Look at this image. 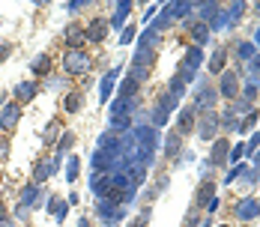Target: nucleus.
Masks as SVG:
<instances>
[{
    "label": "nucleus",
    "instance_id": "nucleus-39",
    "mask_svg": "<svg viewBox=\"0 0 260 227\" xmlns=\"http://www.w3.org/2000/svg\"><path fill=\"white\" fill-rule=\"evenodd\" d=\"M213 24H216V30H219V27H228V24H231V15H228V12H219V18H216Z\"/></svg>",
    "mask_w": 260,
    "mask_h": 227
},
{
    "label": "nucleus",
    "instance_id": "nucleus-38",
    "mask_svg": "<svg viewBox=\"0 0 260 227\" xmlns=\"http://www.w3.org/2000/svg\"><path fill=\"white\" fill-rule=\"evenodd\" d=\"M243 9H246V3H243V0H240V3H234V6H231V12H228V15H231V21H237V18L243 15Z\"/></svg>",
    "mask_w": 260,
    "mask_h": 227
},
{
    "label": "nucleus",
    "instance_id": "nucleus-16",
    "mask_svg": "<svg viewBox=\"0 0 260 227\" xmlns=\"http://www.w3.org/2000/svg\"><path fill=\"white\" fill-rule=\"evenodd\" d=\"M15 96H18V102H30V99L36 96V84H33V81H21V84L15 87Z\"/></svg>",
    "mask_w": 260,
    "mask_h": 227
},
{
    "label": "nucleus",
    "instance_id": "nucleus-1",
    "mask_svg": "<svg viewBox=\"0 0 260 227\" xmlns=\"http://www.w3.org/2000/svg\"><path fill=\"white\" fill-rule=\"evenodd\" d=\"M90 66H93V60H90V54H84L81 48H69L66 57H63V69H66L69 75H84V72H90Z\"/></svg>",
    "mask_w": 260,
    "mask_h": 227
},
{
    "label": "nucleus",
    "instance_id": "nucleus-3",
    "mask_svg": "<svg viewBox=\"0 0 260 227\" xmlns=\"http://www.w3.org/2000/svg\"><path fill=\"white\" fill-rule=\"evenodd\" d=\"M177 102H180L177 96L165 93V96H162V102H159V108L153 111V126H165V123H168V114L177 108Z\"/></svg>",
    "mask_w": 260,
    "mask_h": 227
},
{
    "label": "nucleus",
    "instance_id": "nucleus-47",
    "mask_svg": "<svg viewBox=\"0 0 260 227\" xmlns=\"http://www.w3.org/2000/svg\"><path fill=\"white\" fill-rule=\"evenodd\" d=\"M198 225H201V222H198L195 216H189V222H186V227H198Z\"/></svg>",
    "mask_w": 260,
    "mask_h": 227
},
{
    "label": "nucleus",
    "instance_id": "nucleus-54",
    "mask_svg": "<svg viewBox=\"0 0 260 227\" xmlns=\"http://www.w3.org/2000/svg\"><path fill=\"white\" fill-rule=\"evenodd\" d=\"M258 165H260V153H258Z\"/></svg>",
    "mask_w": 260,
    "mask_h": 227
},
{
    "label": "nucleus",
    "instance_id": "nucleus-30",
    "mask_svg": "<svg viewBox=\"0 0 260 227\" xmlns=\"http://www.w3.org/2000/svg\"><path fill=\"white\" fill-rule=\"evenodd\" d=\"M84 39H87V36H84V33L78 30V27H69V33H66V42H69V45H75V48H78V45H81Z\"/></svg>",
    "mask_w": 260,
    "mask_h": 227
},
{
    "label": "nucleus",
    "instance_id": "nucleus-51",
    "mask_svg": "<svg viewBox=\"0 0 260 227\" xmlns=\"http://www.w3.org/2000/svg\"><path fill=\"white\" fill-rule=\"evenodd\" d=\"M3 213H6V207H3V198H0V216H3Z\"/></svg>",
    "mask_w": 260,
    "mask_h": 227
},
{
    "label": "nucleus",
    "instance_id": "nucleus-21",
    "mask_svg": "<svg viewBox=\"0 0 260 227\" xmlns=\"http://www.w3.org/2000/svg\"><path fill=\"white\" fill-rule=\"evenodd\" d=\"M201 60H204V57H201V48H189V51H186V60H183V66H189V69H195V72H198Z\"/></svg>",
    "mask_w": 260,
    "mask_h": 227
},
{
    "label": "nucleus",
    "instance_id": "nucleus-17",
    "mask_svg": "<svg viewBox=\"0 0 260 227\" xmlns=\"http://www.w3.org/2000/svg\"><path fill=\"white\" fill-rule=\"evenodd\" d=\"M171 6V18H183V15H189L198 3H192V0H180V3H168Z\"/></svg>",
    "mask_w": 260,
    "mask_h": 227
},
{
    "label": "nucleus",
    "instance_id": "nucleus-46",
    "mask_svg": "<svg viewBox=\"0 0 260 227\" xmlns=\"http://www.w3.org/2000/svg\"><path fill=\"white\" fill-rule=\"evenodd\" d=\"M81 6H87V0H72L69 3V9H81Z\"/></svg>",
    "mask_w": 260,
    "mask_h": 227
},
{
    "label": "nucleus",
    "instance_id": "nucleus-10",
    "mask_svg": "<svg viewBox=\"0 0 260 227\" xmlns=\"http://www.w3.org/2000/svg\"><path fill=\"white\" fill-rule=\"evenodd\" d=\"M57 159H60V153H57ZM57 159H51V162H39V165H36V171H33V180H36V183H45V180L54 174Z\"/></svg>",
    "mask_w": 260,
    "mask_h": 227
},
{
    "label": "nucleus",
    "instance_id": "nucleus-7",
    "mask_svg": "<svg viewBox=\"0 0 260 227\" xmlns=\"http://www.w3.org/2000/svg\"><path fill=\"white\" fill-rule=\"evenodd\" d=\"M237 216H240V222H252L255 216H260V204L258 198H246L240 207H237Z\"/></svg>",
    "mask_w": 260,
    "mask_h": 227
},
{
    "label": "nucleus",
    "instance_id": "nucleus-22",
    "mask_svg": "<svg viewBox=\"0 0 260 227\" xmlns=\"http://www.w3.org/2000/svg\"><path fill=\"white\" fill-rule=\"evenodd\" d=\"M138 87H141V84H138L135 78H126V81H123V87H120V99H126V102H129V99L138 93Z\"/></svg>",
    "mask_w": 260,
    "mask_h": 227
},
{
    "label": "nucleus",
    "instance_id": "nucleus-32",
    "mask_svg": "<svg viewBox=\"0 0 260 227\" xmlns=\"http://www.w3.org/2000/svg\"><path fill=\"white\" fill-rule=\"evenodd\" d=\"M165 150H168V156H177V153H180V135H177V132H174V135H168Z\"/></svg>",
    "mask_w": 260,
    "mask_h": 227
},
{
    "label": "nucleus",
    "instance_id": "nucleus-24",
    "mask_svg": "<svg viewBox=\"0 0 260 227\" xmlns=\"http://www.w3.org/2000/svg\"><path fill=\"white\" fill-rule=\"evenodd\" d=\"M114 147H120V138H117V132H105V135L99 138V150H114Z\"/></svg>",
    "mask_w": 260,
    "mask_h": 227
},
{
    "label": "nucleus",
    "instance_id": "nucleus-43",
    "mask_svg": "<svg viewBox=\"0 0 260 227\" xmlns=\"http://www.w3.org/2000/svg\"><path fill=\"white\" fill-rule=\"evenodd\" d=\"M147 219H150V213H141V219H138V222H132L129 227H147Z\"/></svg>",
    "mask_w": 260,
    "mask_h": 227
},
{
    "label": "nucleus",
    "instance_id": "nucleus-27",
    "mask_svg": "<svg viewBox=\"0 0 260 227\" xmlns=\"http://www.w3.org/2000/svg\"><path fill=\"white\" fill-rule=\"evenodd\" d=\"M192 36H195L198 45H204V42L210 39V27H207V24H195V27H192Z\"/></svg>",
    "mask_w": 260,
    "mask_h": 227
},
{
    "label": "nucleus",
    "instance_id": "nucleus-44",
    "mask_svg": "<svg viewBox=\"0 0 260 227\" xmlns=\"http://www.w3.org/2000/svg\"><path fill=\"white\" fill-rule=\"evenodd\" d=\"M237 174H246V168H243V165H240V168H234V171L228 174V183H234V180H237Z\"/></svg>",
    "mask_w": 260,
    "mask_h": 227
},
{
    "label": "nucleus",
    "instance_id": "nucleus-53",
    "mask_svg": "<svg viewBox=\"0 0 260 227\" xmlns=\"http://www.w3.org/2000/svg\"><path fill=\"white\" fill-rule=\"evenodd\" d=\"M255 69H260V60H258V63H255Z\"/></svg>",
    "mask_w": 260,
    "mask_h": 227
},
{
    "label": "nucleus",
    "instance_id": "nucleus-18",
    "mask_svg": "<svg viewBox=\"0 0 260 227\" xmlns=\"http://www.w3.org/2000/svg\"><path fill=\"white\" fill-rule=\"evenodd\" d=\"M129 12H132V3H129V0L117 3V12H114V18H111V27H120V24L129 18Z\"/></svg>",
    "mask_w": 260,
    "mask_h": 227
},
{
    "label": "nucleus",
    "instance_id": "nucleus-50",
    "mask_svg": "<svg viewBox=\"0 0 260 227\" xmlns=\"http://www.w3.org/2000/svg\"><path fill=\"white\" fill-rule=\"evenodd\" d=\"M78 227H90V222H87V219H81V222H78Z\"/></svg>",
    "mask_w": 260,
    "mask_h": 227
},
{
    "label": "nucleus",
    "instance_id": "nucleus-25",
    "mask_svg": "<svg viewBox=\"0 0 260 227\" xmlns=\"http://www.w3.org/2000/svg\"><path fill=\"white\" fill-rule=\"evenodd\" d=\"M198 6H201V18L204 21H216L219 18V6L216 3H198Z\"/></svg>",
    "mask_w": 260,
    "mask_h": 227
},
{
    "label": "nucleus",
    "instance_id": "nucleus-42",
    "mask_svg": "<svg viewBox=\"0 0 260 227\" xmlns=\"http://www.w3.org/2000/svg\"><path fill=\"white\" fill-rule=\"evenodd\" d=\"M260 147V132L258 135H255V138H252V144H249V147H246V153H255V150H258Z\"/></svg>",
    "mask_w": 260,
    "mask_h": 227
},
{
    "label": "nucleus",
    "instance_id": "nucleus-23",
    "mask_svg": "<svg viewBox=\"0 0 260 227\" xmlns=\"http://www.w3.org/2000/svg\"><path fill=\"white\" fill-rule=\"evenodd\" d=\"M81 102H84L81 93H69V96L63 99V108H66L69 114H75V111H81Z\"/></svg>",
    "mask_w": 260,
    "mask_h": 227
},
{
    "label": "nucleus",
    "instance_id": "nucleus-37",
    "mask_svg": "<svg viewBox=\"0 0 260 227\" xmlns=\"http://www.w3.org/2000/svg\"><path fill=\"white\" fill-rule=\"evenodd\" d=\"M57 126H60L57 120H51V123H48V129H45V141H48V144H51V141L57 138Z\"/></svg>",
    "mask_w": 260,
    "mask_h": 227
},
{
    "label": "nucleus",
    "instance_id": "nucleus-45",
    "mask_svg": "<svg viewBox=\"0 0 260 227\" xmlns=\"http://www.w3.org/2000/svg\"><path fill=\"white\" fill-rule=\"evenodd\" d=\"M6 57H9V45H3V42H0V63H3Z\"/></svg>",
    "mask_w": 260,
    "mask_h": 227
},
{
    "label": "nucleus",
    "instance_id": "nucleus-41",
    "mask_svg": "<svg viewBox=\"0 0 260 227\" xmlns=\"http://www.w3.org/2000/svg\"><path fill=\"white\" fill-rule=\"evenodd\" d=\"M132 39H135V27H126V30H123V36H120V42L126 45V42H132Z\"/></svg>",
    "mask_w": 260,
    "mask_h": 227
},
{
    "label": "nucleus",
    "instance_id": "nucleus-55",
    "mask_svg": "<svg viewBox=\"0 0 260 227\" xmlns=\"http://www.w3.org/2000/svg\"><path fill=\"white\" fill-rule=\"evenodd\" d=\"M258 12H260V3H258Z\"/></svg>",
    "mask_w": 260,
    "mask_h": 227
},
{
    "label": "nucleus",
    "instance_id": "nucleus-14",
    "mask_svg": "<svg viewBox=\"0 0 260 227\" xmlns=\"http://www.w3.org/2000/svg\"><path fill=\"white\" fill-rule=\"evenodd\" d=\"M228 156H231V144L219 138V141H216V147H213V162H216V165H225V162H228Z\"/></svg>",
    "mask_w": 260,
    "mask_h": 227
},
{
    "label": "nucleus",
    "instance_id": "nucleus-57",
    "mask_svg": "<svg viewBox=\"0 0 260 227\" xmlns=\"http://www.w3.org/2000/svg\"><path fill=\"white\" fill-rule=\"evenodd\" d=\"M0 180H3V177H0Z\"/></svg>",
    "mask_w": 260,
    "mask_h": 227
},
{
    "label": "nucleus",
    "instance_id": "nucleus-49",
    "mask_svg": "<svg viewBox=\"0 0 260 227\" xmlns=\"http://www.w3.org/2000/svg\"><path fill=\"white\" fill-rule=\"evenodd\" d=\"M0 227H12V222H9V219H3V216H0Z\"/></svg>",
    "mask_w": 260,
    "mask_h": 227
},
{
    "label": "nucleus",
    "instance_id": "nucleus-33",
    "mask_svg": "<svg viewBox=\"0 0 260 227\" xmlns=\"http://www.w3.org/2000/svg\"><path fill=\"white\" fill-rule=\"evenodd\" d=\"M78 168H81V162H78V159L72 156V159L66 162V180H69V183H72V180L78 177Z\"/></svg>",
    "mask_w": 260,
    "mask_h": 227
},
{
    "label": "nucleus",
    "instance_id": "nucleus-35",
    "mask_svg": "<svg viewBox=\"0 0 260 227\" xmlns=\"http://www.w3.org/2000/svg\"><path fill=\"white\" fill-rule=\"evenodd\" d=\"M252 54H255V45L243 42V45H240V60H252Z\"/></svg>",
    "mask_w": 260,
    "mask_h": 227
},
{
    "label": "nucleus",
    "instance_id": "nucleus-13",
    "mask_svg": "<svg viewBox=\"0 0 260 227\" xmlns=\"http://www.w3.org/2000/svg\"><path fill=\"white\" fill-rule=\"evenodd\" d=\"M213 102H216V90L213 87H204L201 90V96H198V111H213Z\"/></svg>",
    "mask_w": 260,
    "mask_h": 227
},
{
    "label": "nucleus",
    "instance_id": "nucleus-31",
    "mask_svg": "<svg viewBox=\"0 0 260 227\" xmlns=\"http://www.w3.org/2000/svg\"><path fill=\"white\" fill-rule=\"evenodd\" d=\"M129 129V114L123 117H111V132H126Z\"/></svg>",
    "mask_w": 260,
    "mask_h": 227
},
{
    "label": "nucleus",
    "instance_id": "nucleus-29",
    "mask_svg": "<svg viewBox=\"0 0 260 227\" xmlns=\"http://www.w3.org/2000/svg\"><path fill=\"white\" fill-rule=\"evenodd\" d=\"M225 60H228V57H225V51H216V54H213V60H210V72H213V75H216V72H222V69H225Z\"/></svg>",
    "mask_w": 260,
    "mask_h": 227
},
{
    "label": "nucleus",
    "instance_id": "nucleus-48",
    "mask_svg": "<svg viewBox=\"0 0 260 227\" xmlns=\"http://www.w3.org/2000/svg\"><path fill=\"white\" fill-rule=\"evenodd\" d=\"M6 150H9V144H6V141H0V159L6 156Z\"/></svg>",
    "mask_w": 260,
    "mask_h": 227
},
{
    "label": "nucleus",
    "instance_id": "nucleus-4",
    "mask_svg": "<svg viewBox=\"0 0 260 227\" xmlns=\"http://www.w3.org/2000/svg\"><path fill=\"white\" fill-rule=\"evenodd\" d=\"M18 117H21V105H18V102H6L3 111H0V129L12 132V129L18 126Z\"/></svg>",
    "mask_w": 260,
    "mask_h": 227
},
{
    "label": "nucleus",
    "instance_id": "nucleus-20",
    "mask_svg": "<svg viewBox=\"0 0 260 227\" xmlns=\"http://www.w3.org/2000/svg\"><path fill=\"white\" fill-rule=\"evenodd\" d=\"M36 198H39V189H36V186H24V192H21V204H18V207L30 210V207L36 204Z\"/></svg>",
    "mask_w": 260,
    "mask_h": 227
},
{
    "label": "nucleus",
    "instance_id": "nucleus-8",
    "mask_svg": "<svg viewBox=\"0 0 260 227\" xmlns=\"http://www.w3.org/2000/svg\"><path fill=\"white\" fill-rule=\"evenodd\" d=\"M219 114L216 111H207V117H204V123H201V129H198V135L204 138V141H210L213 135H216V129H219Z\"/></svg>",
    "mask_w": 260,
    "mask_h": 227
},
{
    "label": "nucleus",
    "instance_id": "nucleus-12",
    "mask_svg": "<svg viewBox=\"0 0 260 227\" xmlns=\"http://www.w3.org/2000/svg\"><path fill=\"white\" fill-rule=\"evenodd\" d=\"M120 78V69H111L105 78H102V87H99V96H102V102H108V96H111V90H114V81Z\"/></svg>",
    "mask_w": 260,
    "mask_h": 227
},
{
    "label": "nucleus",
    "instance_id": "nucleus-2",
    "mask_svg": "<svg viewBox=\"0 0 260 227\" xmlns=\"http://www.w3.org/2000/svg\"><path fill=\"white\" fill-rule=\"evenodd\" d=\"M96 216L108 227H114L126 219V207H114V204H108V201H99V204H96Z\"/></svg>",
    "mask_w": 260,
    "mask_h": 227
},
{
    "label": "nucleus",
    "instance_id": "nucleus-28",
    "mask_svg": "<svg viewBox=\"0 0 260 227\" xmlns=\"http://www.w3.org/2000/svg\"><path fill=\"white\" fill-rule=\"evenodd\" d=\"M219 120L225 123V129H231V132H240V120H237V114H234V111H225Z\"/></svg>",
    "mask_w": 260,
    "mask_h": 227
},
{
    "label": "nucleus",
    "instance_id": "nucleus-9",
    "mask_svg": "<svg viewBox=\"0 0 260 227\" xmlns=\"http://www.w3.org/2000/svg\"><path fill=\"white\" fill-rule=\"evenodd\" d=\"M90 42H102L105 36H108V21H102V18H93L90 21V27H87V33H84Z\"/></svg>",
    "mask_w": 260,
    "mask_h": 227
},
{
    "label": "nucleus",
    "instance_id": "nucleus-26",
    "mask_svg": "<svg viewBox=\"0 0 260 227\" xmlns=\"http://www.w3.org/2000/svg\"><path fill=\"white\" fill-rule=\"evenodd\" d=\"M66 207H69V201H51V204H48V210L54 213V219H57V222H63V219H66Z\"/></svg>",
    "mask_w": 260,
    "mask_h": 227
},
{
    "label": "nucleus",
    "instance_id": "nucleus-5",
    "mask_svg": "<svg viewBox=\"0 0 260 227\" xmlns=\"http://www.w3.org/2000/svg\"><path fill=\"white\" fill-rule=\"evenodd\" d=\"M195 123H198L195 108H183V111H180V120H177V135H180V138H183V135H189V132L195 129Z\"/></svg>",
    "mask_w": 260,
    "mask_h": 227
},
{
    "label": "nucleus",
    "instance_id": "nucleus-58",
    "mask_svg": "<svg viewBox=\"0 0 260 227\" xmlns=\"http://www.w3.org/2000/svg\"><path fill=\"white\" fill-rule=\"evenodd\" d=\"M225 227H228V225H225Z\"/></svg>",
    "mask_w": 260,
    "mask_h": 227
},
{
    "label": "nucleus",
    "instance_id": "nucleus-34",
    "mask_svg": "<svg viewBox=\"0 0 260 227\" xmlns=\"http://www.w3.org/2000/svg\"><path fill=\"white\" fill-rule=\"evenodd\" d=\"M72 144H75V135H72V132H66V135L60 138V144H57V153H63V150H69Z\"/></svg>",
    "mask_w": 260,
    "mask_h": 227
},
{
    "label": "nucleus",
    "instance_id": "nucleus-52",
    "mask_svg": "<svg viewBox=\"0 0 260 227\" xmlns=\"http://www.w3.org/2000/svg\"><path fill=\"white\" fill-rule=\"evenodd\" d=\"M255 39H258V45H260V30H258V33H255Z\"/></svg>",
    "mask_w": 260,
    "mask_h": 227
},
{
    "label": "nucleus",
    "instance_id": "nucleus-40",
    "mask_svg": "<svg viewBox=\"0 0 260 227\" xmlns=\"http://www.w3.org/2000/svg\"><path fill=\"white\" fill-rule=\"evenodd\" d=\"M243 153H246V147H243V144H237V147H231V156H228V159L240 162V156H243Z\"/></svg>",
    "mask_w": 260,
    "mask_h": 227
},
{
    "label": "nucleus",
    "instance_id": "nucleus-11",
    "mask_svg": "<svg viewBox=\"0 0 260 227\" xmlns=\"http://www.w3.org/2000/svg\"><path fill=\"white\" fill-rule=\"evenodd\" d=\"M159 30L156 27H150V30H144L141 33V39H138V48H147V51H156V45H159Z\"/></svg>",
    "mask_w": 260,
    "mask_h": 227
},
{
    "label": "nucleus",
    "instance_id": "nucleus-36",
    "mask_svg": "<svg viewBox=\"0 0 260 227\" xmlns=\"http://www.w3.org/2000/svg\"><path fill=\"white\" fill-rule=\"evenodd\" d=\"M255 123H258V111H252V114H249V117H246V120L240 123V132H246V129H252Z\"/></svg>",
    "mask_w": 260,
    "mask_h": 227
},
{
    "label": "nucleus",
    "instance_id": "nucleus-56",
    "mask_svg": "<svg viewBox=\"0 0 260 227\" xmlns=\"http://www.w3.org/2000/svg\"><path fill=\"white\" fill-rule=\"evenodd\" d=\"M258 204H260V198H258Z\"/></svg>",
    "mask_w": 260,
    "mask_h": 227
},
{
    "label": "nucleus",
    "instance_id": "nucleus-6",
    "mask_svg": "<svg viewBox=\"0 0 260 227\" xmlns=\"http://www.w3.org/2000/svg\"><path fill=\"white\" fill-rule=\"evenodd\" d=\"M222 96L225 99H237L240 96V75H234V72L222 75Z\"/></svg>",
    "mask_w": 260,
    "mask_h": 227
},
{
    "label": "nucleus",
    "instance_id": "nucleus-19",
    "mask_svg": "<svg viewBox=\"0 0 260 227\" xmlns=\"http://www.w3.org/2000/svg\"><path fill=\"white\" fill-rule=\"evenodd\" d=\"M48 72H51V57H48V54H39V57L33 60V75L42 78V75H48Z\"/></svg>",
    "mask_w": 260,
    "mask_h": 227
},
{
    "label": "nucleus",
    "instance_id": "nucleus-15",
    "mask_svg": "<svg viewBox=\"0 0 260 227\" xmlns=\"http://www.w3.org/2000/svg\"><path fill=\"white\" fill-rule=\"evenodd\" d=\"M213 198H216V186H213V183H201V189H198V195H195L198 207H207Z\"/></svg>",
    "mask_w": 260,
    "mask_h": 227
}]
</instances>
